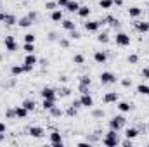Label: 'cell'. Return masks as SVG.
Wrapping results in <instances>:
<instances>
[{
  "mask_svg": "<svg viewBox=\"0 0 149 147\" xmlns=\"http://www.w3.org/2000/svg\"><path fill=\"white\" fill-rule=\"evenodd\" d=\"M125 123H127L125 116H123V114H118V116H114V118L109 119V128H111V130H116V132H120V130L125 126Z\"/></svg>",
  "mask_w": 149,
  "mask_h": 147,
  "instance_id": "obj_1",
  "label": "cell"
},
{
  "mask_svg": "<svg viewBox=\"0 0 149 147\" xmlns=\"http://www.w3.org/2000/svg\"><path fill=\"white\" fill-rule=\"evenodd\" d=\"M114 42H116V45H118V47H128L132 40H130V37H128L127 33L120 31V33H116V37H114Z\"/></svg>",
  "mask_w": 149,
  "mask_h": 147,
  "instance_id": "obj_2",
  "label": "cell"
},
{
  "mask_svg": "<svg viewBox=\"0 0 149 147\" xmlns=\"http://www.w3.org/2000/svg\"><path fill=\"white\" fill-rule=\"evenodd\" d=\"M3 45H5V50H7V52H16V50H17L16 38L10 37V35H7V37L3 38Z\"/></svg>",
  "mask_w": 149,
  "mask_h": 147,
  "instance_id": "obj_3",
  "label": "cell"
},
{
  "mask_svg": "<svg viewBox=\"0 0 149 147\" xmlns=\"http://www.w3.org/2000/svg\"><path fill=\"white\" fill-rule=\"evenodd\" d=\"M101 83L102 85H111V83H116V74H113L111 71H104V73H101Z\"/></svg>",
  "mask_w": 149,
  "mask_h": 147,
  "instance_id": "obj_4",
  "label": "cell"
},
{
  "mask_svg": "<svg viewBox=\"0 0 149 147\" xmlns=\"http://www.w3.org/2000/svg\"><path fill=\"white\" fill-rule=\"evenodd\" d=\"M49 139H50V144L54 147H63V135H61L57 130H54V132L49 135Z\"/></svg>",
  "mask_w": 149,
  "mask_h": 147,
  "instance_id": "obj_5",
  "label": "cell"
},
{
  "mask_svg": "<svg viewBox=\"0 0 149 147\" xmlns=\"http://www.w3.org/2000/svg\"><path fill=\"white\" fill-rule=\"evenodd\" d=\"M40 95H42V99H52V101H56L57 92H56L54 88H50V87H43V88L40 90Z\"/></svg>",
  "mask_w": 149,
  "mask_h": 147,
  "instance_id": "obj_6",
  "label": "cell"
},
{
  "mask_svg": "<svg viewBox=\"0 0 149 147\" xmlns=\"http://www.w3.org/2000/svg\"><path fill=\"white\" fill-rule=\"evenodd\" d=\"M80 102H81V107H87V109H92V106H94V99L90 94H81Z\"/></svg>",
  "mask_w": 149,
  "mask_h": 147,
  "instance_id": "obj_7",
  "label": "cell"
},
{
  "mask_svg": "<svg viewBox=\"0 0 149 147\" xmlns=\"http://www.w3.org/2000/svg\"><path fill=\"white\" fill-rule=\"evenodd\" d=\"M118 99H120L118 92H108V94H104V97H102L104 104H113V102H118Z\"/></svg>",
  "mask_w": 149,
  "mask_h": 147,
  "instance_id": "obj_8",
  "label": "cell"
},
{
  "mask_svg": "<svg viewBox=\"0 0 149 147\" xmlns=\"http://www.w3.org/2000/svg\"><path fill=\"white\" fill-rule=\"evenodd\" d=\"M28 133H30L33 139H42L45 132H43L42 126H30V128H28Z\"/></svg>",
  "mask_w": 149,
  "mask_h": 147,
  "instance_id": "obj_9",
  "label": "cell"
},
{
  "mask_svg": "<svg viewBox=\"0 0 149 147\" xmlns=\"http://www.w3.org/2000/svg\"><path fill=\"white\" fill-rule=\"evenodd\" d=\"M99 28H101L99 21H87V23H85V30H87L88 33H95V31H99Z\"/></svg>",
  "mask_w": 149,
  "mask_h": 147,
  "instance_id": "obj_10",
  "label": "cell"
},
{
  "mask_svg": "<svg viewBox=\"0 0 149 147\" xmlns=\"http://www.w3.org/2000/svg\"><path fill=\"white\" fill-rule=\"evenodd\" d=\"M94 61H95L97 64H104V62L108 61V54H106L104 50H97V52L94 54Z\"/></svg>",
  "mask_w": 149,
  "mask_h": 147,
  "instance_id": "obj_11",
  "label": "cell"
},
{
  "mask_svg": "<svg viewBox=\"0 0 149 147\" xmlns=\"http://www.w3.org/2000/svg\"><path fill=\"white\" fill-rule=\"evenodd\" d=\"M14 111H16V118H17V119H24V118L30 114V111L26 109L23 104H21V106H17V107H14Z\"/></svg>",
  "mask_w": 149,
  "mask_h": 147,
  "instance_id": "obj_12",
  "label": "cell"
},
{
  "mask_svg": "<svg viewBox=\"0 0 149 147\" xmlns=\"http://www.w3.org/2000/svg\"><path fill=\"white\" fill-rule=\"evenodd\" d=\"M50 19H52L54 23H61V21L64 19V14H63V10H61V9H54V10L50 12Z\"/></svg>",
  "mask_w": 149,
  "mask_h": 147,
  "instance_id": "obj_13",
  "label": "cell"
},
{
  "mask_svg": "<svg viewBox=\"0 0 149 147\" xmlns=\"http://www.w3.org/2000/svg\"><path fill=\"white\" fill-rule=\"evenodd\" d=\"M24 64L26 66H30V68H35L38 64V59L35 54H26V57H24Z\"/></svg>",
  "mask_w": 149,
  "mask_h": 147,
  "instance_id": "obj_14",
  "label": "cell"
},
{
  "mask_svg": "<svg viewBox=\"0 0 149 147\" xmlns=\"http://www.w3.org/2000/svg\"><path fill=\"white\" fill-rule=\"evenodd\" d=\"M135 30L139 33H148L149 31V23L148 21H135Z\"/></svg>",
  "mask_w": 149,
  "mask_h": 147,
  "instance_id": "obj_15",
  "label": "cell"
},
{
  "mask_svg": "<svg viewBox=\"0 0 149 147\" xmlns=\"http://www.w3.org/2000/svg\"><path fill=\"white\" fill-rule=\"evenodd\" d=\"M10 73H12V76H19V74L26 73V68H24V64H14L10 68Z\"/></svg>",
  "mask_w": 149,
  "mask_h": 147,
  "instance_id": "obj_16",
  "label": "cell"
},
{
  "mask_svg": "<svg viewBox=\"0 0 149 147\" xmlns=\"http://www.w3.org/2000/svg\"><path fill=\"white\" fill-rule=\"evenodd\" d=\"M61 26H63L66 31H73V30H76V24H74V21H71V19H63V21H61Z\"/></svg>",
  "mask_w": 149,
  "mask_h": 147,
  "instance_id": "obj_17",
  "label": "cell"
},
{
  "mask_svg": "<svg viewBox=\"0 0 149 147\" xmlns=\"http://www.w3.org/2000/svg\"><path fill=\"white\" fill-rule=\"evenodd\" d=\"M102 144L106 147H116L120 146V139H109V137H104L102 139Z\"/></svg>",
  "mask_w": 149,
  "mask_h": 147,
  "instance_id": "obj_18",
  "label": "cell"
},
{
  "mask_svg": "<svg viewBox=\"0 0 149 147\" xmlns=\"http://www.w3.org/2000/svg\"><path fill=\"white\" fill-rule=\"evenodd\" d=\"M76 14H78L80 17H83V19H85V17H88V16H90V7H88V5H80V9H78V12H76Z\"/></svg>",
  "mask_w": 149,
  "mask_h": 147,
  "instance_id": "obj_19",
  "label": "cell"
},
{
  "mask_svg": "<svg viewBox=\"0 0 149 147\" xmlns=\"http://www.w3.org/2000/svg\"><path fill=\"white\" fill-rule=\"evenodd\" d=\"M3 23H5L7 26H14V24H17V17H16L14 14H5Z\"/></svg>",
  "mask_w": 149,
  "mask_h": 147,
  "instance_id": "obj_20",
  "label": "cell"
},
{
  "mask_svg": "<svg viewBox=\"0 0 149 147\" xmlns=\"http://www.w3.org/2000/svg\"><path fill=\"white\" fill-rule=\"evenodd\" d=\"M125 137L134 140V139L139 137V130H137V128H127V130H125Z\"/></svg>",
  "mask_w": 149,
  "mask_h": 147,
  "instance_id": "obj_21",
  "label": "cell"
},
{
  "mask_svg": "<svg viewBox=\"0 0 149 147\" xmlns=\"http://www.w3.org/2000/svg\"><path fill=\"white\" fill-rule=\"evenodd\" d=\"M64 9H68V12H78V9H80V3H78L76 0H70V2H68V5H66Z\"/></svg>",
  "mask_w": 149,
  "mask_h": 147,
  "instance_id": "obj_22",
  "label": "cell"
},
{
  "mask_svg": "<svg viewBox=\"0 0 149 147\" xmlns=\"http://www.w3.org/2000/svg\"><path fill=\"white\" fill-rule=\"evenodd\" d=\"M17 24H19L21 28H30V26L33 24V21H31V19L28 17V16H24V17H21V19L17 21Z\"/></svg>",
  "mask_w": 149,
  "mask_h": 147,
  "instance_id": "obj_23",
  "label": "cell"
},
{
  "mask_svg": "<svg viewBox=\"0 0 149 147\" xmlns=\"http://www.w3.org/2000/svg\"><path fill=\"white\" fill-rule=\"evenodd\" d=\"M23 106L31 112V111H35V107H37V102L33 99H26V101H23Z\"/></svg>",
  "mask_w": 149,
  "mask_h": 147,
  "instance_id": "obj_24",
  "label": "cell"
},
{
  "mask_svg": "<svg viewBox=\"0 0 149 147\" xmlns=\"http://www.w3.org/2000/svg\"><path fill=\"white\" fill-rule=\"evenodd\" d=\"M141 14H142V10H141L139 7H130V9H128V16H130V17H134V19L141 17Z\"/></svg>",
  "mask_w": 149,
  "mask_h": 147,
  "instance_id": "obj_25",
  "label": "cell"
},
{
  "mask_svg": "<svg viewBox=\"0 0 149 147\" xmlns=\"http://www.w3.org/2000/svg\"><path fill=\"white\" fill-rule=\"evenodd\" d=\"M106 23H108V24H109V26H113V28H114V30H116V28H118V26H120V21H118V19H116V17H113V16H108V17H106V19H104V24H106Z\"/></svg>",
  "mask_w": 149,
  "mask_h": 147,
  "instance_id": "obj_26",
  "label": "cell"
},
{
  "mask_svg": "<svg viewBox=\"0 0 149 147\" xmlns=\"http://www.w3.org/2000/svg\"><path fill=\"white\" fill-rule=\"evenodd\" d=\"M116 107L121 111V112H130V111H132V104H128V102H125V101H123V102H118V106H116Z\"/></svg>",
  "mask_w": 149,
  "mask_h": 147,
  "instance_id": "obj_27",
  "label": "cell"
},
{
  "mask_svg": "<svg viewBox=\"0 0 149 147\" xmlns=\"http://www.w3.org/2000/svg\"><path fill=\"white\" fill-rule=\"evenodd\" d=\"M54 106H56V101H52V99H43V102H42V107L45 111H50Z\"/></svg>",
  "mask_w": 149,
  "mask_h": 147,
  "instance_id": "obj_28",
  "label": "cell"
},
{
  "mask_svg": "<svg viewBox=\"0 0 149 147\" xmlns=\"http://www.w3.org/2000/svg\"><path fill=\"white\" fill-rule=\"evenodd\" d=\"M137 92H139L141 95H148L149 94V85H144V83L137 85Z\"/></svg>",
  "mask_w": 149,
  "mask_h": 147,
  "instance_id": "obj_29",
  "label": "cell"
},
{
  "mask_svg": "<svg viewBox=\"0 0 149 147\" xmlns=\"http://www.w3.org/2000/svg\"><path fill=\"white\" fill-rule=\"evenodd\" d=\"M70 94H71V88H70V87H63V88L57 90V95H59V97H68Z\"/></svg>",
  "mask_w": 149,
  "mask_h": 147,
  "instance_id": "obj_30",
  "label": "cell"
},
{
  "mask_svg": "<svg viewBox=\"0 0 149 147\" xmlns=\"http://www.w3.org/2000/svg\"><path fill=\"white\" fill-rule=\"evenodd\" d=\"M113 5H114L113 0H101V2H99V7H101V9H111Z\"/></svg>",
  "mask_w": 149,
  "mask_h": 147,
  "instance_id": "obj_31",
  "label": "cell"
},
{
  "mask_svg": "<svg viewBox=\"0 0 149 147\" xmlns=\"http://www.w3.org/2000/svg\"><path fill=\"white\" fill-rule=\"evenodd\" d=\"M23 49H24L26 54H33V52H35V43H26V42H24V47H23Z\"/></svg>",
  "mask_w": 149,
  "mask_h": 147,
  "instance_id": "obj_32",
  "label": "cell"
},
{
  "mask_svg": "<svg viewBox=\"0 0 149 147\" xmlns=\"http://www.w3.org/2000/svg\"><path fill=\"white\" fill-rule=\"evenodd\" d=\"M50 114H52L54 118H61V116H63V109H59L57 106H54V107L50 109Z\"/></svg>",
  "mask_w": 149,
  "mask_h": 147,
  "instance_id": "obj_33",
  "label": "cell"
},
{
  "mask_svg": "<svg viewBox=\"0 0 149 147\" xmlns=\"http://www.w3.org/2000/svg\"><path fill=\"white\" fill-rule=\"evenodd\" d=\"M80 83H81V85H87V87H90V83H92V80H90V76H87V74H83V76H80Z\"/></svg>",
  "mask_w": 149,
  "mask_h": 147,
  "instance_id": "obj_34",
  "label": "cell"
},
{
  "mask_svg": "<svg viewBox=\"0 0 149 147\" xmlns=\"http://www.w3.org/2000/svg\"><path fill=\"white\" fill-rule=\"evenodd\" d=\"M127 61H128V64H137V62H139V55H137V54H130Z\"/></svg>",
  "mask_w": 149,
  "mask_h": 147,
  "instance_id": "obj_35",
  "label": "cell"
},
{
  "mask_svg": "<svg viewBox=\"0 0 149 147\" xmlns=\"http://www.w3.org/2000/svg\"><path fill=\"white\" fill-rule=\"evenodd\" d=\"M97 42H101V43H108V42H109V35H108V33H101V35L97 37Z\"/></svg>",
  "mask_w": 149,
  "mask_h": 147,
  "instance_id": "obj_36",
  "label": "cell"
},
{
  "mask_svg": "<svg viewBox=\"0 0 149 147\" xmlns=\"http://www.w3.org/2000/svg\"><path fill=\"white\" fill-rule=\"evenodd\" d=\"M73 62L74 64H83V62H85V57H83L81 54H76L73 57Z\"/></svg>",
  "mask_w": 149,
  "mask_h": 147,
  "instance_id": "obj_37",
  "label": "cell"
},
{
  "mask_svg": "<svg viewBox=\"0 0 149 147\" xmlns=\"http://www.w3.org/2000/svg\"><path fill=\"white\" fill-rule=\"evenodd\" d=\"M24 42L26 43H35V35L33 33H26L24 35Z\"/></svg>",
  "mask_w": 149,
  "mask_h": 147,
  "instance_id": "obj_38",
  "label": "cell"
},
{
  "mask_svg": "<svg viewBox=\"0 0 149 147\" xmlns=\"http://www.w3.org/2000/svg\"><path fill=\"white\" fill-rule=\"evenodd\" d=\"M5 118H9V119H16V111L14 109H7L5 111Z\"/></svg>",
  "mask_w": 149,
  "mask_h": 147,
  "instance_id": "obj_39",
  "label": "cell"
},
{
  "mask_svg": "<svg viewBox=\"0 0 149 147\" xmlns=\"http://www.w3.org/2000/svg\"><path fill=\"white\" fill-rule=\"evenodd\" d=\"M92 116H94V118H104V111L102 109H94L92 111Z\"/></svg>",
  "mask_w": 149,
  "mask_h": 147,
  "instance_id": "obj_40",
  "label": "cell"
},
{
  "mask_svg": "<svg viewBox=\"0 0 149 147\" xmlns=\"http://www.w3.org/2000/svg\"><path fill=\"white\" fill-rule=\"evenodd\" d=\"M56 7H57V2H47V3H45V9H47V10H54Z\"/></svg>",
  "mask_w": 149,
  "mask_h": 147,
  "instance_id": "obj_41",
  "label": "cell"
},
{
  "mask_svg": "<svg viewBox=\"0 0 149 147\" xmlns=\"http://www.w3.org/2000/svg\"><path fill=\"white\" fill-rule=\"evenodd\" d=\"M59 45L64 47V49H68V47H70V40H68V38H61V40H59Z\"/></svg>",
  "mask_w": 149,
  "mask_h": 147,
  "instance_id": "obj_42",
  "label": "cell"
},
{
  "mask_svg": "<svg viewBox=\"0 0 149 147\" xmlns=\"http://www.w3.org/2000/svg\"><path fill=\"white\" fill-rule=\"evenodd\" d=\"M121 85H123L125 88H128V87H132V80H130V78H123V80H121Z\"/></svg>",
  "mask_w": 149,
  "mask_h": 147,
  "instance_id": "obj_43",
  "label": "cell"
},
{
  "mask_svg": "<svg viewBox=\"0 0 149 147\" xmlns=\"http://www.w3.org/2000/svg\"><path fill=\"white\" fill-rule=\"evenodd\" d=\"M66 114H68V116H76V107H74V106H70L68 111H66Z\"/></svg>",
  "mask_w": 149,
  "mask_h": 147,
  "instance_id": "obj_44",
  "label": "cell"
},
{
  "mask_svg": "<svg viewBox=\"0 0 149 147\" xmlns=\"http://www.w3.org/2000/svg\"><path fill=\"white\" fill-rule=\"evenodd\" d=\"M80 37H81V35H80V33H78L76 30H73V31H70V38H71V40H78Z\"/></svg>",
  "mask_w": 149,
  "mask_h": 147,
  "instance_id": "obj_45",
  "label": "cell"
},
{
  "mask_svg": "<svg viewBox=\"0 0 149 147\" xmlns=\"http://www.w3.org/2000/svg\"><path fill=\"white\" fill-rule=\"evenodd\" d=\"M141 76H142L144 80H149V68H144V69L141 71Z\"/></svg>",
  "mask_w": 149,
  "mask_h": 147,
  "instance_id": "obj_46",
  "label": "cell"
},
{
  "mask_svg": "<svg viewBox=\"0 0 149 147\" xmlns=\"http://www.w3.org/2000/svg\"><path fill=\"white\" fill-rule=\"evenodd\" d=\"M78 90H80V94H88V87H87V85H81V83H80Z\"/></svg>",
  "mask_w": 149,
  "mask_h": 147,
  "instance_id": "obj_47",
  "label": "cell"
},
{
  "mask_svg": "<svg viewBox=\"0 0 149 147\" xmlns=\"http://www.w3.org/2000/svg\"><path fill=\"white\" fill-rule=\"evenodd\" d=\"M28 17H30V19L35 23V21H37V17H38V14L35 12V10H31V12H28Z\"/></svg>",
  "mask_w": 149,
  "mask_h": 147,
  "instance_id": "obj_48",
  "label": "cell"
},
{
  "mask_svg": "<svg viewBox=\"0 0 149 147\" xmlns=\"http://www.w3.org/2000/svg\"><path fill=\"white\" fill-rule=\"evenodd\" d=\"M123 147H132V139H125L123 142H120Z\"/></svg>",
  "mask_w": 149,
  "mask_h": 147,
  "instance_id": "obj_49",
  "label": "cell"
},
{
  "mask_svg": "<svg viewBox=\"0 0 149 147\" xmlns=\"http://www.w3.org/2000/svg\"><path fill=\"white\" fill-rule=\"evenodd\" d=\"M70 0H57V7H66Z\"/></svg>",
  "mask_w": 149,
  "mask_h": 147,
  "instance_id": "obj_50",
  "label": "cell"
},
{
  "mask_svg": "<svg viewBox=\"0 0 149 147\" xmlns=\"http://www.w3.org/2000/svg\"><path fill=\"white\" fill-rule=\"evenodd\" d=\"M5 132H7V126H5V123L0 121V133H5Z\"/></svg>",
  "mask_w": 149,
  "mask_h": 147,
  "instance_id": "obj_51",
  "label": "cell"
},
{
  "mask_svg": "<svg viewBox=\"0 0 149 147\" xmlns=\"http://www.w3.org/2000/svg\"><path fill=\"white\" fill-rule=\"evenodd\" d=\"M71 106H74L76 109H78V107H81V102H80V99H78V101H73V104H71Z\"/></svg>",
  "mask_w": 149,
  "mask_h": 147,
  "instance_id": "obj_52",
  "label": "cell"
},
{
  "mask_svg": "<svg viewBox=\"0 0 149 147\" xmlns=\"http://www.w3.org/2000/svg\"><path fill=\"white\" fill-rule=\"evenodd\" d=\"M78 146L80 147H90V142H80Z\"/></svg>",
  "mask_w": 149,
  "mask_h": 147,
  "instance_id": "obj_53",
  "label": "cell"
},
{
  "mask_svg": "<svg viewBox=\"0 0 149 147\" xmlns=\"http://www.w3.org/2000/svg\"><path fill=\"white\" fill-rule=\"evenodd\" d=\"M3 19H5V12L0 10V23H3Z\"/></svg>",
  "mask_w": 149,
  "mask_h": 147,
  "instance_id": "obj_54",
  "label": "cell"
},
{
  "mask_svg": "<svg viewBox=\"0 0 149 147\" xmlns=\"http://www.w3.org/2000/svg\"><path fill=\"white\" fill-rule=\"evenodd\" d=\"M49 40L54 42V40H56V33H49Z\"/></svg>",
  "mask_w": 149,
  "mask_h": 147,
  "instance_id": "obj_55",
  "label": "cell"
},
{
  "mask_svg": "<svg viewBox=\"0 0 149 147\" xmlns=\"http://www.w3.org/2000/svg\"><path fill=\"white\" fill-rule=\"evenodd\" d=\"M114 5H123V0H113Z\"/></svg>",
  "mask_w": 149,
  "mask_h": 147,
  "instance_id": "obj_56",
  "label": "cell"
},
{
  "mask_svg": "<svg viewBox=\"0 0 149 147\" xmlns=\"http://www.w3.org/2000/svg\"><path fill=\"white\" fill-rule=\"evenodd\" d=\"M2 140H5V133H0V142Z\"/></svg>",
  "mask_w": 149,
  "mask_h": 147,
  "instance_id": "obj_57",
  "label": "cell"
},
{
  "mask_svg": "<svg viewBox=\"0 0 149 147\" xmlns=\"http://www.w3.org/2000/svg\"><path fill=\"white\" fill-rule=\"evenodd\" d=\"M148 97H149V94H148Z\"/></svg>",
  "mask_w": 149,
  "mask_h": 147,
  "instance_id": "obj_58",
  "label": "cell"
}]
</instances>
